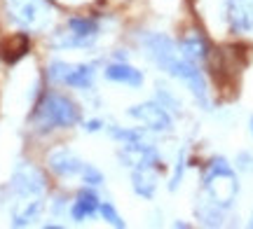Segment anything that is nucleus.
I'll return each instance as SVG.
<instances>
[{
	"mask_svg": "<svg viewBox=\"0 0 253 229\" xmlns=\"http://www.w3.org/2000/svg\"><path fill=\"white\" fill-rule=\"evenodd\" d=\"M120 162L125 166L131 168H160V152L153 145H148L143 140H136V143H122L120 150Z\"/></svg>",
	"mask_w": 253,
	"mask_h": 229,
	"instance_id": "6e6552de",
	"label": "nucleus"
},
{
	"mask_svg": "<svg viewBox=\"0 0 253 229\" xmlns=\"http://www.w3.org/2000/svg\"><path fill=\"white\" fill-rule=\"evenodd\" d=\"M99 213H101V218L108 222V225H113V227H118V229L125 227V220L120 218V213L115 211V206H113L110 201H103V203H101V206H99Z\"/></svg>",
	"mask_w": 253,
	"mask_h": 229,
	"instance_id": "a211bd4d",
	"label": "nucleus"
},
{
	"mask_svg": "<svg viewBox=\"0 0 253 229\" xmlns=\"http://www.w3.org/2000/svg\"><path fill=\"white\" fill-rule=\"evenodd\" d=\"M202 190L204 196H209L211 201L220 206L223 211L232 208V203L237 201L239 194V180L237 173L232 171V166L227 164L223 157H213L202 173Z\"/></svg>",
	"mask_w": 253,
	"mask_h": 229,
	"instance_id": "f257e3e1",
	"label": "nucleus"
},
{
	"mask_svg": "<svg viewBox=\"0 0 253 229\" xmlns=\"http://www.w3.org/2000/svg\"><path fill=\"white\" fill-rule=\"evenodd\" d=\"M178 52H181L183 59H188V61H192V64H197V65L202 64V61H207V59H209L207 40L199 35L197 31H190L188 35L178 42Z\"/></svg>",
	"mask_w": 253,
	"mask_h": 229,
	"instance_id": "f8f14e48",
	"label": "nucleus"
},
{
	"mask_svg": "<svg viewBox=\"0 0 253 229\" xmlns=\"http://www.w3.org/2000/svg\"><path fill=\"white\" fill-rule=\"evenodd\" d=\"M99 196H96V192L94 190H89V187H84L80 194H78V199L73 201L71 206V218L73 220H87V218H91L94 213H99Z\"/></svg>",
	"mask_w": 253,
	"mask_h": 229,
	"instance_id": "ddd939ff",
	"label": "nucleus"
},
{
	"mask_svg": "<svg viewBox=\"0 0 253 229\" xmlns=\"http://www.w3.org/2000/svg\"><path fill=\"white\" fill-rule=\"evenodd\" d=\"M249 129H251V136H253V117H251V122H249Z\"/></svg>",
	"mask_w": 253,
	"mask_h": 229,
	"instance_id": "b1692460",
	"label": "nucleus"
},
{
	"mask_svg": "<svg viewBox=\"0 0 253 229\" xmlns=\"http://www.w3.org/2000/svg\"><path fill=\"white\" fill-rule=\"evenodd\" d=\"M131 187H134V192L138 196L153 199L155 192H157V178H155L153 168H143V166L134 168L131 171Z\"/></svg>",
	"mask_w": 253,
	"mask_h": 229,
	"instance_id": "2eb2a0df",
	"label": "nucleus"
},
{
	"mask_svg": "<svg viewBox=\"0 0 253 229\" xmlns=\"http://www.w3.org/2000/svg\"><path fill=\"white\" fill-rule=\"evenodd\" d=\"M157 101L162 103V105L169 112H181L183 110V108H181V101H178V98H176V96H173V94L169 92L167 87H162L160 82H157Z\"/></svg>",
	"mask_w": 253,
	"mask_h": 229,
	"instance_id": "f3484780",
	"label": "nucleus"
},
{
	"mask_svg": "<svg viewBox=\"0 0 253 229\" xmlns=\"http://www.w3.org/2000/svg\"><path fill=\"white\" fill-rule=\"evenodd\" d=\"M237 164L242 171H253V152H242L237 157Z\"/></svg>",
	"mask_w": 253,
	"mask_h": 229,
	"instance_id": "4be33fe9",
	"label": "nucleus"
},
{
	"mask_svg": "<svg viewBox=\"0 0 253 229\" xmlns=\"http://www.w3.org/2000/svg\"><path fill=\"white\" fill-rule=\"evenodd\" d=\"M47 164L52 168V173L61 175V178H75L84 168V162L78 155H73L71 150H54V152H49Z\"/></svg>",
	"mask_w": 253,
	"mask_h": 229,
	"instance_id": "9d476101",
	"label": "nucleus"
},
{
	"mask_svg": "<svg viewBox=\"0 0 253 229\" xmlns=\"http://www.w3.org/2000/svg\"><path fill=\"white\" fill-rule=\"evenodd\" d=\"M9 19L24 31H45L52 21L49 0H5Z\"/></svg>",
	"mask_w": 253,
	"mask_h": 229,
	"instance_id": "7ed1b4c3",
	"label": "nucleus"
},
{
	"mask_svg": "<svg viewBox=\"0 0 253 229\" xmlns=\"http://www.w3.org/2000/svg\"><path fill=\"white\" fill-rule=\"evenodd\" d=\"M80 175H82V180H84L87 185H96V187L103 185V173H101L99 168H94L91 164H84V168H82Z\"/></svg>",
	"mask_w": 253,
	"mask_h": 229,
	"instance_id": "aec40b11",
	"label": "nucleus"
},
{
	"mask_svg": "<svg viewBox=\"0 0 253 229\" xmlns=\"http://www.w3.org/2000/svg\"><path fill=\"white\" fill-rule=\"evenodd\" d=\"M113 138H118L122 143H136V140H143V133L136 131V129H110Z\"/></svg>",
	"mask_w": 253,
	"mask_h": 229,
	"instance_id": "6ab92c4d",
	"label": "nucleus"
},
{
	"mask_svg": "<svg viewBox=\"0 0 253 229\" xmlns=\"http://www.w3.org/2000/svg\"><path fill=\"white\" fill-rule=\"evenodd\" d=\"M12 194L14 199H33V196H42L47 190L45 175L40 173V168L33 164H19L14 175H12Z\"/></svg>",
	"mask_w": 253,
	"mask_h": 229,
	"instance_id": "423d86ee",
	"label": "nucleus"
},
{
	"mask_svg": "<svg viewBox=\"0 0 253 229\" xmlns=\"http://www.w3.org/2000/svg\"><path fill=\"white\" fill-rule=\"evenodd\" d=\"M99 37V24L96 19L89 17H73L66 21V28L52 33L49 42L56 49H80V47H91Z\"/></svg>",
	"mask_w": 253,
	"mask_h": 229,
	"instance_id": "20e7f679",
	"label": "nucleus"
},
{
	"mask_svg": "<svg viewBox=\"0 0 253 229\" xmlns=\"http://www.w3.org/2000/svg\"><path fill=\"white\" fill-rule=\"evenodd\" d=\"M129 117H134L136 122L145 124V129H150L155 133H169L173 129L171 112L164 108L160 101H145L138 103L134 108H129Z\"/></svg>",
	"mask_w": 253,
	"mask_h": 229,
	"instance_id": "0eeeda50",
	"label": "nucleus"
},
{
	"mask_svg": "<svg viewBox=\"0 0 253 229\" xmlns=\"http://www.w3.org/2000/svg\"><path fill=\"white\" fill-rule=\"evenodd\" d=\"M99 129H101L99 119H91V122H87V124H84V131H91V133H94V131H99Z\"/></svg>",
	"mask_w": 253,
	"mask_h": 229,
	"instance_id": "5701e85b",
	"label": "nucleus"
},
{
	"mask_svg": "<svg viewBox=\"0 0 253 229\" xmlns=\"http://www.w3.org/2000/svg\"><path fill=\"white\" fill-rule=\"evenodd\" d=\"M251 225H253V222H251Z\"/></svg>",
	"mask_w": 253,
	"mask_h": 229,
	"instance_id": "393cba45",
	"label": "nucleus"
},
{
	"mask_svg": "<svg viewBox=\"0 0 253 229\" xmlns=\"http://www.w3.org/2000/svg\"><path fill=\"white\" fill-rule=\"evenodd\" d=\"M183 171H185V155L181 152V157H178V164H176V173H173L171 183H169V190H176L178 187V183H181V175Z\"/></svg>",
	"mask_w": 253,
	"mask_h": 229,
	"instance_id": "412c9836",
	"label": "nucleus"
},
{
	"mask_svg": "<svg viewBox=\"0 0 253 229\" xmlns=\"http://www.w3.org/2000/svg\"><path fill=\"white\" fill-rule=\"evenodd\" d=\"M42 213V196H33V199H14L12 203V225L14 227H26L33 220L40 218Z\"/></svg>",
	"mask_w": 253,
	"mask_h": 229,
	"instance_id": "9b49d317",
	"label": "nucleus"
},
{
	"mask_svg": "<svg viewBox=\"0 0 253 229\" xmlns=\"http://www.w3.org/2000/svg\"><path fill=\"white\" fill-rule=\"evenodd\" d=\"M225 19L237 35L253 31V0H225Z\"/></svg>",
	"mask_w": 253,
	"mask_h": 229,
	"instance_id": "1a4fd4ad",
	"label": "nucleus"
},
{
	"mask_svg": "<svg viewBox=\"0 0 253 229\" xmlns=\"http://www.w3.org/2000/svg\"><path fill=\"white\" fill-rule=\"evenodd\" d=\"M103 75H106V80H110V82L126 84V87H141L143 84L141 70H136L134 65H129V64H110L103 70Z\"/></svg>",
	"mask_w": 253,
	"mask_h": 229,
	"instance_id": "4468645a",
	"label": "nucleus"
},
{
	"mask_svg": "<svg viewBox=\"0 0 253 229\" xmlns=\"http://www.w3.org/2000/svg\"><path fill=\"white\" fill-rule=\"evenodd\" d=\"M26 52H28V37L26 35L9 37V42H5V45L0 47V54H2V59H5L7 64L19 61V59L26 54Z\"/></svg>",
	"mask_w": 253,
	"mask_h": 229,
	"instance_id": "dca6fc26",
	"label": "nucleus"
},
{
	"mask_svg": "<svg viewBox=\"0 0 253 229\" xmlns=\"http://www.w3.org/2000/svg\"><path fill=\"white\" fill-rule=\"evenodd\" d=\"M33 129L40 133L54 131V129H68L80 122V108L63 94H45L33 112Z\"/></svg>",
	"mask_w": 253,
	"mask_h": 229,
	"instance_id": "f03ea898",
	"label": "nucleus"
},
{
	"mask_svg": "<svg viewBox=\"0 0 253 229\" xmlns=\"http://www.w3.org/2000/svg\"><path fill=\"white\" fill-rule=\"evenodd\" d=\"M49 80L56 84H66L73 89H87L94 82V65L87 64H66V61H52L47 68Z\"/></svg>",
	"mask_w": 253,
	"mask_h": 229,
	"instance_id": "39448f33",
	"label": "nucleus"
}]
</instances>
